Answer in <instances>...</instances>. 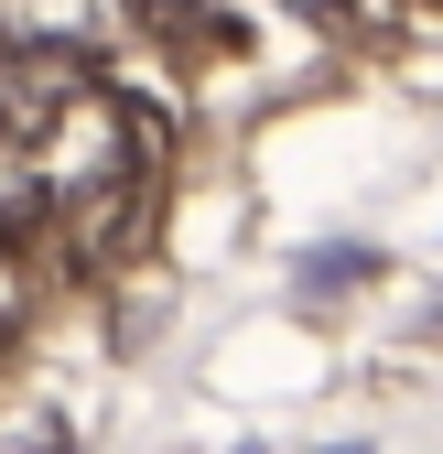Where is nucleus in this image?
Listing matches in <instances>:
<instances>
[{
	"mask_svg": "<svg viewBox=\"0 0 443 454\" xmlns=\"http://www.w3.org/2000/svg\"><path fill=\"white\" fill-rule=\"evenodd\" d=\"M33 249H54V184L22 141H0V260L33 270Z\"/></svg>",
	"mask_w": 443,
	"mask_h": 454,
	"instance_id": "f257e3e1",
	"label": "nucleus"
}]
</instances>
